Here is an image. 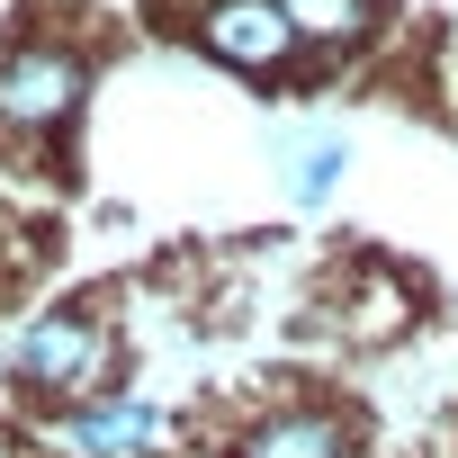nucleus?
<instances>
[{"mask_svg":"<svg viewBox=\"0 0 458 458\" xmlns=\"http://www.w3.org/2000/svg\"><path fill=\"white\" fill-rule=\"evenodd\" d=\"M10 386L37 395V404H55V413L108 395L117 386V324L99 306H46V315H28L19 342H10Z\"/></svg>","mask_w":458,"mask_h":458,"instance_id":"1","label":"nucleus"},{"mask_svg":"<svg viewBox=\"0 0 458 458\" xmlns=\"http://www.w3.org/2000/svg\"><path fill=\"white\" fill-rule=\"evenodd\" d=\"M90 99V55L72 37H19L0 55V135L10 144H55Z\"/></svg>","mask_w":458,"mask_h":458,"instance_id":"2","label":"nucleus"},{"mask_svg":"<svg viewBox=\"0 0 458 458\" xmlns=\"http://www.w3.org/2000/svg\"><path fill=\"white\" fill-rule=\"evenodd\" d=\"M189 46L207 64H225V72H243V81H279V72L306 64V46H297V28H288L279 0H198Z\"/></svg>","mask_w":458,"mask_h":458,"instance_id":"3","label":"nucleus"},{"mask_svg":"<svg viewBox=\"0 0 458 458\" xmlns=\"http://www.w3.org/2000/svg\"><path fill=\"white\" fill-rule=\"evenodd\" d=\"M216 458H360V422L342 404H315V395H288V404H261L225 431Z\"/></svg>","mask_w":458,"mask_h":458,"instance_id":"4","label":"nucleus"},{"mask_svg":"<svg viewBox=\"0 0 458 458\" xmlns=\"http://www.w3.org/2000/svg\"><path fill=\"white\" fill-rule=\"evenodd\" d=\"M162 431H171V413L153 395H135V386H108V395L55 413V449L64 458H153Z\"/></svg>","mask_w":458,"mask_h":458,"instance_id":"5","label":"nucleus"},{"mask_svg":"<svg viewBox=\"0 0 458 458\" xmlns=\"http://www.w3.org/2000/svg\"><path fill=\"white\" fill-rule=\"evenodd\" d=\"M279 10H288L297 46L324 55V64H360L386 28V0H279Z\"/></svg>","mask_w":458,"mask_h":458,"instance_id":"6","label":"nucleus"},{"mask_svg":"<svg viewBox=\"0 0 458 458\" xmlns=\"http://www.w3.org/2000/svg\"><path fill=\"white\" fill-rule=\"evenodd\" d=\"M279 171H288V198H297V207H324V198L351 180V135H342V126L279 135Z\"/></svg>","mask_w":458,"mask_h":458,"instance_id":"7","label":"nucleus"},{"mask_svg":"<svg viewBox=\"0 0 458 458\" xmlns=\"http://www.w3.org/2000/svg\"><path fill=\"white\" fill-rule=\"evenodd\" d=\"M0 458H28V449H19V440H10V431H0Z\"/></svg>","mask_w":458,"mask_h":458,"instance_id":"8","label":"nucleus"}]
</instances>
